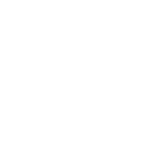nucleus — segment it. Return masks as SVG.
I'll list each match as a JSON object with an SVG mask.
<instances>
[]
</instances>
